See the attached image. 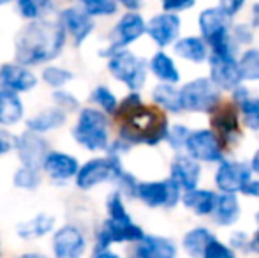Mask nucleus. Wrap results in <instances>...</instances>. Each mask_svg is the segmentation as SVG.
I'll use <instances>...</instances> for the list:
<instances>
[{
  "label": "nucleus",
  "instance_id": "f257e3e1",
  "mask_svg": "<svg viewBox=\"0 0 259 258\" xmlns=\"http://www.w3.org/2000/svg\"><path fill=\"white\" fill-rule=\"evenodd\" d=\"M65 39L67 34L58 21L48 18L28 21L14 39L16 64L30 67L52 62L62 53Z\"/></svg>",
  "mask_w": 259,
  "mask_h": 258
},
{
  "label": "nucleus",
  "instance_id": "f03ea898",
  "mask_svg": "<svg viewBox=\"0 0 259 258\" xmlns=\"http://www.w3.org/2000/svg\"><path fill=\"white\" fill-rule=\"evenodd\" d=\"M167 129H169V124H167L166 115L143 104L125 117V122L118 131V140H122L129 147L138 143L155 147L160 141H166Z\"/></svg>",
  "mask_w": 259,
  "mask_h": 258
},
{
  "label": "nucleus",
  "instance_id": "7ed1b4c3",
  "mask_svg": "<svg viewBox=\"0 0 259 258\" xmlns=\"http://www.w3.org/2000/svg\"><path fill=\"white\" fill-rule=\"evenodd\" d=\"M71 133L76 143L90 152H106L111 143L108 115L92 106L79 110L78 121Z\"/></svg>",
  "mask_w": 259,
  "mask_h": 258
},
{
  "label": "nucleus",
  "instance_id": "20e7f679",
  "mask_svg": "<svg viewBox=\"0 0 259 258\" xmlns=\"http://www.w3.org/2000/svg\"><path fill=\"white\" fill-rule=\"evenodd\" d=\"M109 75L127 87L131 92H138L147 82L148 62L131 50H116L108 57Z\"/></svg>",
  "mask_w": 259,
  "mask_h": 258
},
{
  "label": "nucleus",
  "instance_id": "39448f33",
  "mask_svg": "<svg viewBox=\"0 0 259 258\" xmlns=\"http://www.w3.org/2000/svg\"><path fill=\"white\" fill-rule=\"evenodd\" d=\"M125 172L122 165V158L113 154H106L103 158L89 159L79 165V170L74 177V182L79 190L89 191L104 182H115Z\"/></svg>",
  "mask_w": 259,
  "mask_h": 258
},
{
  "label": "nucleus",
  "instance_id": "423d86ee",
  "mask_svg": "<svg viewBox=\"0 0 259 258\" xmlns=\"http://www.w3.org/2000/svg\"><path fill=\"white\" fill-rule=\"evenodd\" d=\"M178 90L184 112H192V114H211L222 99L221 90L205 76L191 80Z\"/></svg>",
  "mask_w": 259,
  "mask_h": 258
},
{
  "label": "nucleus",
  "instance_id": "0eeeda50",
  "mask_svg": "<svg viewBox=\"0 0 259 258\" xmlns=\"http://www.w3.org/2000/svg\"><path fill=\"white\" fill-rule=\"evenodd\" d=\"M182 190L173 182L171 179L164 180H145V182H138L136 196L134 198L141 200L147 207L157 209V207H164V209H173L182 202Z\"/></svg>",
  "mask_w": 259,
  "mask_h": 258
},
{
  "label": "nucleus",
  "instance_id": "6e6552de",
  "mask_svg": "<svg viewBox=\"0 0 259 258\" xmlns=\"http://www.w3.org/2000/svg\"><path fill=\"white\" fill-rule=\"evenodd\" d=\"M208 65H210V80L219 90H235L242 85V75L238 69V57L226 52L208 53Z\"/></svg>",
  "mask_w": 259,
  "mask_h": 258
},
{
  "label": "nucleus",
  "instance_id": "1a4fd4ad",
  "mask_svg": "<svg viewBox=\"0 0 259 258\" xmlns=\"http://www.w3.org/2000/svg\"><path fill=\"white\" fill-rule=\"evenodd\" d=\"M184 149L187 151L189 158L198 161L199 165L201 163H221L224 159L221 140L210 128L191 131Z\"/></svg>",
  "mask_w": 259,
  "mask_h": 258
},
{
  "label": "nucleus",
  "instance_id": "9d476101",
  "mask_svg": "<svg viewBox=\"0 0 259 258\" xmlns=\"http://www.w3.org/2000/svg\"><path fill=\"white\" fill-rule=\"evenodd\" d=\"M143 34H147V21L140 13H125L120 16V20L116 21V25L113 27V39L111 45L103 52H99V55L109 57L116 50H125L129 45L136 43Z\"/></svg>",
  "mask_w": 259,
  "mask_h": 258
},
{
  "label": "nucleus",
  "instance_id": "9b49d317",
  "mask_svg": "<svg viewBox=\"0 0 259 258\" xmlns=\"http://www.w3.org/2000/svg\"><path fill=\"white\" fill-rule=\"evenodd\" d=\"M252 179L250 166L236 159H222L215 172V186L221 190V195L242 193L243 186Z\"/></svg>",
  "mask_w": 259,
  "mask_h": 258
},
{
  "label": "nucleus",
  "instance_id": "f8f14e48",
  "mask_svg": "<svg viewBox=\"0 0 259 258\" xmlns=\"http://www.w3.org/2000/svg\"><path fill=\"white\" fill-rule=\"evenodd\" d=\"M14 149H16L21 166L34 170H41L46 156L52 151L45 136L30 133V131H25L14 138Z\"/></svg>",
  "mask_w": 259,
  "mask_h": 258
},
{
  "label": "nucleus",
  "instance_id": "ddd939ff",
  "mask_svg": "<svg viewBox=\"0 0 259 258\" xmlns=\"http://www.w3.org/2000/svg\"><path fill=\"white\" fill-rule=\"evenodd\" d=\"M145 237V232L134 221L131 223H113L106 219L99 228L96 237V249H109L111 244L122 242H140Z\"/></svg>",
  "mask_w": 259,
  "mask_h": 258
},
{
  "label": "nucleus",
  "instance_id": "4468645a",
  "mask_svg": "<svg viewBox=\"0 0 259 258\" xmlns=\"http://www.w3.org/2000/svg\"><path fill=\"white\" fill-rule=\"evenodd\" d=\"M52 249L55 258H83L87 249L85 234L74 225H64L53 232Z\"/></svg>",
  "mask_w": 259,
  "mask_h": 258
},
{
  "label": "nucleus",
  "instance_id": "2eb2a0df",
  "mask_svg": "<svg viewBox=\"0 0 259 258\" xmlns=\"http://www.w3.org/2000/svg\"><path fill=\"white\" fill-rule=\"evenodd\" d=\"M182 28L180 14L159 13L147 21V34L159 48H166L178 41Z\"/></svg>",
  "mask_w": 259,
  "mask_h": 258
},
{
  "label": "nucleus",
  "instance_id": "dca6fc26",
  "mask_svg": "<svg viewBox=\"0 0 259 258\" xmlns=\"http://www.w3.org/2000/svg\"><path fill=\"white\" fill-rule=\"evenodd\" d=\"M58 23L64 27L65 34L71 35L76 46H81L96 28V21L81 7H65L60 11Z\"/></svg>",
  "mask_w": 259,
  "mask_h": 258
},
{
  "label": "nucleus",
  "instance_id": "f3484780",
  "mask_svg": "<svg viewBox=\"0 0 259 258\" xmlns=\"http://www.w3.org/2000/svg\"><path fill=\"white\" fill-rule=\"evenodd\" d=\"M37 76L30 67H25L16 62H7L0 65V89L9 90L20 96L21 92H30L37 87Z\"/></svg>",
  "mask_w": 259,
  "mask_h": 258
},
{
  "label": "nucleus",
  "instance_id": "a211bd4d",
  "mask_svg": "<svg viewBox=\"0 0 259 258\" xmlns=\"http://www.w3.org/2000/svg\"><path fill=\"white\" fill-rule=\"evenodd\" d=\"M211 131L217 134V138L226 143H236L240 138V117L238 108L233 103L229 104H219L211 112Z\"/></svg>",
  "mask_w": 259,
  "mask_h": 258
},
{
  "label": "nucleus",
  "instance_id": "6ab92c4d",
  "mask_svg": "<svg viewBox=\"0 0 259 258\" xmlns=\"http://www.w3.org/2000/svg\"><path fill=\"white\" fill-rule=\"evenodd\" d=\"M199 177H201V165L189 158L187 154H177L169 166V179L182 190V193H187L198 188Z\"/></svg>",
  "mask_w": 259,
  "mask_h": 258
},
{
  "label": "nucleus",
  "instance_id": "aec40b11",
  "mask_svg": "<svg viewBox=\"0 0 259 258\" xmlns=\"http://www.w3.org/2000/svg\"><path fill=\"white\" fill-rule=\"evenodd\" d=\"M41 170H45L46 175L55 182H67V180L76 177V173L79 170V163L74 156L67 154V152L50 151Z\"/></svg>",
  "mask_w": 259,
  "mask_h": 258
},
{
  "label": "nucleus",
  "instance_id": "412c9836",
  "mask_svg": "<svg viewBox=\"0 0 259 258\" xmlns=\"http://www.w3.org/2000/svg\"><path fill=\"white\" fill-rule=\"evenodd\" d=\"M134 258H177L178 249L171 239L160 235H145L136 242L133 251Z\"/></svg>",
  "mask_w": 259,
  "mask_h": 258
},
{
  "label": "nucleus",
  "instance_id": "4be33fe9",
  "mask_svg": "<svg viewBox=\"0 0 259 258\" xmlns=\"http://www.w3.org/2000/svg\"><path fill=\"white\" fill-rule=\"evenodd\" d=\"M55 216L48 212H39L34 217L23 221L16 227V235L23 241H32V239H41L45 235L52 234L55 230Z\"/></svg>",
  "mask_w": 259,
  "mask_h": 258
},
{
  "label": "nucleus",
  "instance_id": "5701e85b",
  "mask_svg": "<svg viewBox=\"0 0 259 258\" xmlns=\"http://www.w3.org/2000/svg\"><path fill=\"white\" fill-rule=\"evenodd\" d=\"M67 122V114L64 110L57 106H52V108H46V110L39 112L35 114L34 117H30L27 121V131L30 133H35V134H45V133H50L53 129H58Z\"/></svg>",
  "mask_w": 259,
  "mask_h": 258
},
{
  "label": "nucleus",
  "instance_id": "b1692460",
  "mask_svg": "<svg viewBox=\"0 0 259 258\" xmlns=\"http://www.w3.org/2000/svg\"><path fill=\"white\" fill-rule=\"evenodd\" d=\"M173 50L180 59L192 64H201L208 60V46L199 35H185L173 45Z\"/></svg>",
  "mask_w": 259,
  "mask_h": 258
},
{
  "label": "nucleus",
  "instance_id": "393cba45",
  "mask_svg": "<svg viewBox=\"0 0 259 258\" xmlns=\"http://www.w3.org/2000/svg\"><path fill=\"white\" fill-rule=\"evenodd\" d=\"M148 71H152V75L157 80H160V83L175 85L180 82V71H178L173 57L167 55L164 50H159L152 55L150 62H148Z\"/></svg>",
  "mask_w": 259,
  "mask_h": 258
},
{
  "label": "nucleus",
  "instance_id": "a878e982",
  "mask_svg": "<svg viewBox=\"0 0 259 258\" xmlns=\"http://www.w3.org/2000/svg\"><path fill=\"white\" fill-rule=\"evenodd\" d=\"M25 117V106L20 96L0 89V126H16Z\"/></svg>",
  "mask_w": 259,
  "mask_h": 258
},
{
  "label": "nucleus",
  "instance_id": "bb28decb",
  "mask_svg": "<svg viewBox=\"0 0 259 258\" xmlns=\"http://www.w3.org/2000/svg\"><path fill=\"white\" fill-rule=\"evenodd\" d=\"M211 216H213L215 223L221 227H233L238 223L240 216H242V207H240L236 195H219Z\"/></svg>",
  "mask_w": 259,
  "mask_h": 258
},
{
  "label": "nucleus",
  "instance_id": "cd10ccee",
  "mask_svg": "<svg viewBox=\"0 0 259 258\" xmlns=\"http://www.w3.org/2000/svg\"><path fill=\"white\" fill-rule=\"evenodd\" d=\"M217 193L211 190H196L187 191L182 195V203L187 207L189 210L196 214V216H211L217 203Z\"/></svg>",
  "mask_w": 259,
  "mask_h": 258
},
{
  "label": "nucleus",
  "instance_id": "c85d7f7f",
  "mask_svg": "<svg viewBox=\"0 0 259 258\" xmlns=\"http://www.w3.org/2000/svg\"><path fill=\"white\" fill-rule=\"evenodd\" d=\"M152 99L157 106H160L164 112L169 114H182V99H180V90L175 85H167V83H159L152 90Z\"/></svg>",
  "mask_w": 259,
  "mask_h": 258
},
{
  "label": "nucleus",
  "instance_id": "c756f323",
  "mask_svg": "<svg viewBox=\"0 0 259 258\" xmlns=\"http://www.w3.org/2000/svg\"><path fill=\"white\" fill-rule=\"evenodd\" d=\"M211 237H215L213 232L206 227H196L191 228L187 234L182 239V248L185 249L191 258H201V253L205 249V246L208 244Z\"/></svg>",
  "mask_w": 259,
  "mask_h": 258
},
{
  "label": "nucleus",
  "instance_id": "7c9ffc66",
  "mask_svg": "<svg viewBox=\"0 0 259 258\" xmlns=\"http://www.w3.org/2000/svg\"><path fill=\"white\" fill-rule=\"evenodd\" d=\"M238 69L242 82H259V48H249L240 55Z\"/></svg>",
  "mask_w": 259,
  "mask_h": 258
},
{
  "label": "nucleus",
  "instance_id": "2f4dec72",
  "mask_svg": "<svg viewBox=\"0 0 259 258\" xmlns=\"http://www.w3.org/2000/svg\"><path fill=\"white\" fill-rule=\"evenodd\" d=\"M106 210H108V219L113 221V223H131L133 221L131 214L125 209L122 195L118 191H113L108 196V200H106Z\"/></svg>",
  "mask_w": 259,
  "mask_h": 258
},
{
  "label": "nucleus",
  "instance_id": "473e14b6",
  "mask_svg": "<svg viewBox=\"0 0 259 258\" xmlns=\"http://www.w3.org/2000/svg\"><path fill=\"white\" fill-rule=\"evenodd\" d=\"M92 101L97 104V110H101L106 115H111L116 112L118 108V97L113 94L111 89H108L106 85H97L96 89L92 90Z\"/></svg>",
  "mask_w": 259,
  "mask_h": 258
},
{
  "label": "nucleus",
  "instance_id": "72a5a7b5",
  "mask_svg": "<svg viewBox=\"0 0 259 258\" xmlns=\"http://www.w3.org/2000/svg\"><path fill=\"white\" fill-rule=\"evenodd\" d=\"M13 184L18 190H25V191L37 190L39 184H41V170L20 166L13 175Z\"/></svg>",
  "mask_w": 259,
  "mask_h": 258
},
{
  "label": "nucleus",
  "instance_id": "f704fd0d",
  "mask_svg": "<svg viewBox=\"0 0 259 258\" xmlns=\"http://www.w3.org/2000/svg\"><path fill=\"white\" fill-rule=\"evenodd\" d=\"M41 78L45 80L46 85H50L52 89L60 90V89H64V85H67V83L74 78V75H72V71H69V69H65V67H60V65H46Z\"/></svg>",
  "mask_w": 259,
  "mask_h": 258
},
{
  "label": "nucleus",
  "instance_id": "c9c22d12",
  "mask_svg": "<svg viewBox=\"0 0 259 258\" xmlns=\"http://www.w3.org/2000/svg\"><path fill=\"white\" fill-rule=\"evenodd\" d=\"M20 14L28 21H35L41 20L42 16L48 14V11L53 9L52 2H35V0H20L16 4Z\"/></svg>",
  "mask_w": 259,
  "mask_h": 258
},
{
  "label": "nucleus",
  "instance_id": "e433bc0d",
  "mask_svg": "<svg viewBox=\"0 0 259 258\" xmlns=\"http://www.w3.org/2000/svg\"><path fill=\"white\" fill-rule=\"evenodd\" d=\"M81 9L85 11L90 18L113 16V14L118 11V2H115V0H83Z\"/></svg>",
  "mask_w": 259,
  "mask_h": 258
},
{
  "label": "nucleus",
  "instance_id": "4c0bfd02",
  "mask_svg": "<svg viewBox=\"0 0 259 258\" xmlns=\"http://www.w3.org/2000/svg\"><path fill=\"white\" fill-rule=\"evenodd\" d=\"M243 124L250 131H259V97H249L238 106Z\"/></svg>",
  "mask_w": 259,
  "mask_h": 258
},
{
  "label": "nucleus",
  "instance_id": "58836bf2",
  "mask_svg": "<svg viewBox=\"0 0 259 258\" xmlns=\"http://www.w3.org/2000/svg\"><path fill=\"white\" fill-rule=\"evenodd\" d=\"M189 133H191V129L184 124L169 126V129H167V136H166L167 145L180 154V151H184V147H185V141H187Z\"/></svg>",
  "mask_w": 259,
  "mask_h": 258
},
{
  "label": "nucleus",
  "instance_id": "ea45409f",
  "mask_svg": "<svg viewBox=\"0 0 259 258\" xmlns=\"http://www.w3.org/2000/svg\"><path fill=\"white\" fill-rule=\"evenodd\" d=\"M201 258H236V251H233L228 244L221 242L217 237H211L203 249Z\"/></svg>",
  "mask_w": 259,
  "mask_h": 258
},
{
  "label": "nucleus",
  "instance_id": "a19ab883",
  "mask_svg": "<svg viewBox=\"0 0 259 258\" xmlns=\"http://www.w3.org/2000/svg\"><path fill=\"white\" fill-rule=\"evenodd\" d=\"M53 101H55V106L60 108V110H64L65 114L71 110H78L79 108V101L78 97L74 96V94H71L69 90H55L53 92Z\"/></svg>",
  "mask_w": 259,
  "mask_h": 258
},
{
  "label": "nucleus",
  "instance_id": "79ce46f5",
  "mask_svg": "<svg viewBox=\"0 0 259 258\" xmlns=\"http://www.w3.org/2000/svg\"><path fill=\"white\" fill-rule=\"evenodd\" d=\"M141 106H143V101H141L140 92H131L129 96L123 97L122 103H118V108H116L115 114L127 117L129 114H133L134 110H138V108H141Z\"/></svg>",
  "mask_w": 259,
  "mask_h": 258
},
{
  "label": "nucleus",
  "instance_id": "37998d69",
  "mask_svg": "<svg viewBox=\"0 0 259 258\" xmlns=\"http://www.w3.org/2000/svg\"><path fill=\"white\" fill-rule=\"evenodd\" d=\"M115 182H116V186H118L116 191H118L122 196L125 195V196H133V198L136 196V188H138V182H140V180H136V177H134L133 173L123 172Z\"/></svg>",
  "mask_w": 259,
  "mask_h": 258
},
{
  "label": "nucleus",
  "instance_id": "c03bdc74",
  "mask_svg": "<svg viewBox=\"0 0 259 258\" xmlns=\"http://www.w3.org/2000/svg\"><path fill=\"white\" fill-rule=\"evenodd\" d=\"M231 38L236 45H250L254 39V32L252 27L247 23H236L231 27Z\"/></svg>",
  "mask_w": 259,
  "mask_h": 258
},
{
  "label": "nucleus",
  "instance_id": "a18cd8bd",
  "mask_svg": "<svg viewBox=\"0 0 259 258\" xmlns=\"http://www.w3.org/2000/svg\"><path fill=\"white\" fill-rule=\"evenodd\" d=\"M194 6H196L194 0H166V2H162L164 13H173V14H180L182 11H187Z\"/></svg>",
  "mask_w": 259,
  "mask_h": 258
},
{
  "label": "nucleus",
  "instance_id": "49530a36",
  "mask_svg": "<svg viewBox=\"0 0 259 258\" xmlns=\"http://www.w3.org/2000/svg\"><path fill=\"white\" fill-rule=\"evenodd\" d=\"M247 246H249V235L245 232H235V234H231V237H229V248L233 251H236V249H247Z\"/></svg>",
  "mask_w": 259,
  "mask_h": 258
},
{
  "label": "nucleus",
  "instance_id": "de8ad7c7",
  "mask_svg": "<svg viewBox=\"0 0 259 258\" xmlns=\"http://www.w3.org/2000/svg\"><path fill=\"white\" fill-rule=\"evenodd\" d=\"M219 7L228 14V18H231L233 20V18L238 14V11L243 7V2L242 0H224V2L219 4Z\"/></svg>",
  "mask_w": 259,
  "mask_h": 258
},
{
  "label": "nucleus",
  "instance_id": "09e8293b",
  "mask_svg": "<svg viewBox=\"0 0 259 258\" xmlns=\"http://www.w3.org/2000/svg\"><path fill=\"white\" fill-rule=\"evenodd\" d=\"M14 149V136H11L7 131L0 129V156H6Z\"/></svg>",
  "mask_w": 259,
  "mask_h": 258
},
{
  "label": "nucleus",
  "instance_id": "8fccbe9b",
  "mask_svg": "<svg viewBox=\"0 0 259 258\" xmlns=\"http://www.w3.org/2000/svg\"><path fill=\"white\" fill-rule=\"evenodd\" d=\"M250 97V92H249V89L247 87H243V85H240V87H236L235 90H233V94H231V103L235 104L236 108L240 106V104L243 103L245 99H249Z\"/></svg>",
  "mask_w": 259,
  "mask_h": 258
},
{
  "label": "nucleus",
  "instance_id": "3c124183",
  "mask_svg": "<svg viewBox=\"0 0 259 258\" xmlns=\"http://www.w3.org/2000/svg\"><path fill=\"white\" fill-rule=\"evenodd\" d=\"M242 193L247 196H252V198H259V179H250L249 182L243 186Z\"/></svg>",
  "mask_w": 259,
  "mask_h": 258
},
{
  "label": "nucleus",
  "instance_id": "603ef678",
  "mask_svg": "<svg viewBox=\"0 0 259 258\" xmlns=\"http://www.w3.org/2000/svg\"><path fill=\"white\" fill-rule=\"evenodd\" d=\"M122 7H125L127 13H140V9L143 7V4L133 2V0H122Z\"/></svg>",
  "mask_w": 259,
  "mask_h": 258
},
{
  "label": "nucleus",
  "instance_id": "864d4df0",
  "mask_svg": "<svg viewBox=\"0 0 259 258\" xmlns=\"http://www.w3.org/2000/svg\"><path fill=\"white\" fill-rule=\"evenodd\" d=\"M92 258H122L118 253L111 251V249H96Z\"/></svg>",
  "mask_w": 259,
  "mask_h": 258
},
{
  "label": "nucleus",
  "instance_id": "5fc2aeb1",
  "mask_svg": "<svg viewBox=\"0 0 259 258\" xmlns=\"http://www.w3.org/2000/svg\"><path fill=\"white\" fill-rule=\"evenodd\" d=\"M247 249H249V251H252V253H256V255H259V228L256 230V234L249 239V246H247Z\"/></svg>",
  "mask_w": 259,
  "mask_h": 258
},
{
  "label": "nucleus",
  "instance_id": "6e6d98bb",
  "mask_svg": "<svg viewBox=\"0 0 259 258\" xmlns=\"http://www.w3.org/2000/svg\"><path fill=\"white\" fill-rule=\"evenodd\" d=\"M250 172L256 173V175H259V151L254 152L252 159H250Z\"/></svg>",
  "mask_w": 259,
  "mask_h": 258
},
{
  "label": "nucleus",
  "instance_id": "4d7b16f0",
  "mask_svg": "<svg viewBox=\"0 0 259 258\" xmlns=\"http://www.w3.org/2000/svg\"><path fill=\"white\" fill-rule=\"evenodd\" d=\"M250 23L254 28H259V2L252 6V18H250Z\"/></svg>",
  "mask_w": 259,
  "mask_h": 258
},
{
  "label": "nucleus",
  "instance_id": "13d9d810",
  "mask_svg": "<svg viewBox=\"0 0 259 258\" xmlns=\"http://www.w3.org/2000/svg\"><path fill=\"white\" fill-rule=\"evenodd\" d=\"M16 258H48V256L37 251H28V253H21V255H18Z\"/></svg>",
  "mask_w": 259,
  "mask_h": 258
},
{
  "label": "nucleus",
  "instance_id": "bf43d9fd",
  "mask_svg": "<svg viewBox=\"0 0 259 258\" xmlns=\"http://www.w3.org/2000/svg\"><path fill=\"white\" fill-rule=\"evenodd\" d=\"M256 221H257V225H259V210L256 212Z\"/></svg>",
  "mask_w": 259,
  "mask_h": 258
},
{
  "label": "nucleus",
  "instance_id": "052dcab7",
  "mask_svg": "<svg viewBox=\"0 0 259 258\" xmlns=\"http://www.w3.org/2000/svg\"><path fill=\"white\" fill-rule=\"evenodd\" d=\"M0 256H2V248H0Z\"/></svg>",
  "mask_w": 259,
  "mask_h": 258
}]
</instances>
